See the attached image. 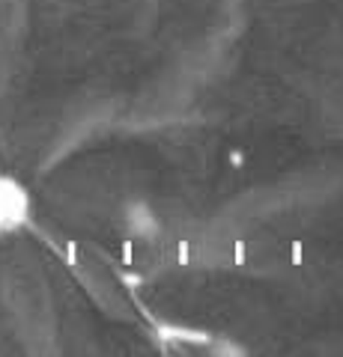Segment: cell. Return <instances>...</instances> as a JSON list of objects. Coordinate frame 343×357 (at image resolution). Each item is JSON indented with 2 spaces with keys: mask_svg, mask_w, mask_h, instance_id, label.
<instances>
[{
  "mask_svg": "<svg viewBox=\"0 0 343 357\" xmlns=\"http://www.w3.org/2000/svg\"><path fill=\"white\" fill-rule=\"evenodd\" d=\"M33 220V194L13 173L0 170V238L18 236Z\"/></svg>",
  "mask_w": 343,
  "mask_h": 357,
  "instance_id": "6da1fadb",
  "label": "cell"
}]
</instances>
